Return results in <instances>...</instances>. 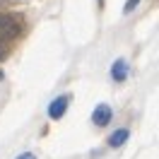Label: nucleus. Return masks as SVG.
I'll return each mask as SVG.
<instances>
[{
  "mask_svg": "<svg viewBox=\"0 0 159 159\" xmlns=\"http://www.w3.org/2000/svg\"><path fill=\"white\" fill-rule=\"evenodd\" d=\"M20 22L10 17V15H0V41H10V39H17L20 36Z\"/></svg>",
  "mask_w": 159,
  "mask_h": 159,
  "instance_id": "1",
  "label": "nucleus"
},
{
  "mask_svg": "<svg viewBox=\"0 0 159 159\" xmlns=\"http://www.w3.org/2000/svg\"><path fill=\"white\" fill-rule=\"evenodd\" d=\"M92 120H94V125H99V128L109 125V120H111V106H109V104H99V106L94 109V113H92Z\"/></svg>",
  "mask_w": 159,
  "mask_h": 159,
  "instance_id": "2",
  "label": "nucleus"
},
{
  "mask_svg": "<svg viewBox=\"0 0 159 159\" xmlns=\"http://www.w3.org/2000/svg\"><path fill=\"white\" fill-rule=\"evenodd\" d=\"M68 97H58V99H53L51 101V106H48V116L53 120H58V118H63L65 116V109H68Z\"/></svg>",
  "mask_w": 159,
  "mask_h": 159,
  "instance_id": "3",
  "label": "nucleus"
},
{
  "mask_svg": "<svg viewBox=\"0 0 159 159\" xmlns=\"http://www.w3.org/2000/svg\"><path fill=\"white\" fill-rule=\"evenodd\" d=\"M111 77L116 80V82H123V80L128 77V63L123 58H118L113 65H111Z\"/></svg>",
  "mask_w": 159,
  "mask_h": 159,
  "instance_id": "4",
  "label": "nucleus"
},
{
  "mask_svg": "<svg viewBox=\"0 0 159 159\" xmlns=\"http://www.w3.org/2000/svg\"><path fill=\"white\" fill-rule=\"evenodd\" d=\"M128 135H130V130H128V128L116 130V133L109 138V147H123V145H125V140H128Z\"/></svg>",
  "mask_w": 159,
  "mask_h": 159,
  "instance_id": "5",
  "label": "nucleus"
},
{
  "mask_svg": "<svg viewBox=\"0 0 159 159\" xmlns=\"http://www.w3.org/2000/svg\"><path fill=\"white\" fill-rule=\"evenodd\" d=\"M138 2H140V0H128V2H125V7H123V12H133L135 7H138Z\"/></svg>",
  "mask_w": 159,
  "mask_h": 159,
  "instance_id": "6",
  "label": "nucleus"
},
{
  "mask_svg": "<svg viewBox=\"0 0 159 159\" xmlns=\"http://www.w3.org/2000/svg\"><path fill=\"white\" fill-rule=\"evenodd\" d=\"M17 159H36V157H34L31 152H24V154H20V157H17Z\"/></svg>",
  "mask_w": 159,
  "mask_h": 159,
  "instance_id": "7",
  "label": "nucleus"
},
{
  "mask_svg": "<svg viewBox=\"0 0 159 159\" xmlns=\"http://www.w3.org/2000/svg\"><path fill=\"white\" fill-rule=\"evenodd\" d=\"M2 56H5V51H2V46H0V58H2Z\"/></svg>",
  "mask_w": 159,
  "mask_h": 159,
  "instance_id": "8",
  "label": "nucleus"
}]
</instances>
